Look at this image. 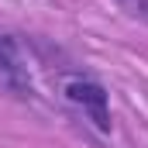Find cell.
Wrapping results in <instances>:
<instances>
[{"instance_id": "6da1fadb", "label": "cell", "mask_w": 148, "mask_h": 148, "mask_svg": "<svg viewBox=\"0 0 148 148\" xmlns=\"http://www.w3.org/2000/svg\"><path fill=\"white\" fill-rule=\"evenodd\" d=\"M0 93L14 100H31L35 97V76H31V59L21 35L0 28Z\"/></svg>"}, {"instance_id": "7a4b0ae2", "label": "cell", "mask_w": 148, "mask_h": 148, "mask_svg": "<svg viewBox=\"0 0 148 148\" xmlns=\"http://www.w3.org/2000/svg\"><path fill=\"white\" fill-rule=\"evenodd\" d=\"M62 97H66V103L76 107V110L83 114V121H90L100 134H110V93H107V86L100 83V79H93V76H83L76 73L69 76L66 83H62Z\"/></svg>"}, {"instance_id": "3957f363", "label": "cell", "mask_w": 148, "mask_h": 148, "mask_svg": "<svg viewBox=\"0 0 148 148\" xmlns=\"http://www.w3.org/2000/svg\"><path fill=\"white\" fill-rule=\"evenodd\" d=\"M131 21H141V24H148V0H114Z\"/></svg>"}]
</instances>
